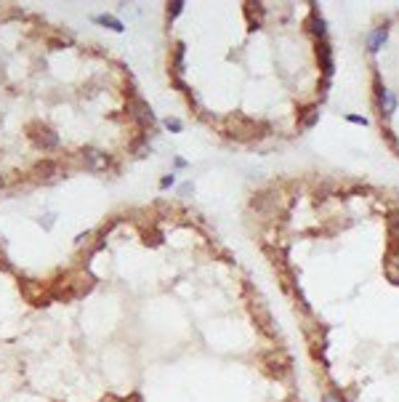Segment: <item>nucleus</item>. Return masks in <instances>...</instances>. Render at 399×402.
<instances>
[{
    "label": "nucleus",
    "instance_id": "3",
    "mask_svg": "<svg viewBox=\"0 0 399 402\" xmlns=\"http://www.w3.org/2000/svg\"><path fill=\"white\" fill-rule=\"evenodd\" d=\"M19 290H21V296L27 298V304H32V306H48L53 301L51 293H48V285L29 280V277H21L19 280Z\"/></svg>",
    "mask_w": 399,
    "mask_h": 402
},
{
    "label": "nucleus",
    "instance_id": "5",
    "mask_svg": "<svg viewBox=\"0 0 399 402\" xmlns=\"http://www.w3.org/2000/svg\"><path fill=\"white\" fill-rule=\"evenodd\" d=\"M80 160H83V168L91 171V173H101V171H106V168L112 165L109 154L101 152V149H94V146H86V149L80 152Z\"/></svg>",
    "mask_w": 399,
    "mask_h": 402
},
{
    "label": "nucleus",
    "instance_id": "4",
    "mask_svg": "<svg viewBox=\"0 0 399 402\" xmlns=\"http://www.w3.org/2000/svg\"><path fill=\"white\" fill-rule=\"evenodd\" d=\"M128 112H130V120L136 123L141 131H152V126H155V112H152V107L147 99H141V96H136V99H128Z\"/></svg>",
    "mask_w": 399,
    "mask_h": 402
},
{
    "label": "nucleus",
    "instance_id": "20",
    "mask_svg": "<svg viewBox=\"0 0 399 402\" xmlns=\"http://www.w3.org/2000/svg\"><path fill=\"white\" fill-rule=\"evenodd\" d=\"M383 138H386V141H389L391 146H394V149H399V141H397V136H394V134H391V131H389V128H383Z\"/></svg>",
    "mask_w": 399,
    "mask_h": 402
},
{
    "label": "nucleus",
    "instance_id": "13",
    "mask_svg": "<svg viewBox=\"0 0 399 402\" xmlns=\"http://www.w3.org/2000/svg\"><path fill=\"white\" fill-rule=\"evenodd\" d=\"M130 149L136 152V157H147V154H152V146H149V134L147 131H141L139 136L130 141Z\"/></svg>",
    "mask_w": 399,
    "mask_h": 402
},
{
    "label": "nucleus",
    "instance_id": "17",
    "mask_svg": "<svg viewBox=\"0 0 399 402\" xmlns=\"http://www.w3.org/2000/svg\"><path fill=\"white\" fill-rule=\"evenodd\" d=\"M163 126L171 131V134H181V128H184V123L179 120V118H165V123Z\"/></svg>",
    "mask_w": 399,
    "mask_h": 402
},
{
    "label": "nucleus",
    "instance_id": "8",
    "mask_svg": "<svg viewBox=\"0 0 399 402\" xmlns=\"http://www.w3.org/2000/svg\"><path fill=\"white\" fill-rule=\"evenodd\" d=\"M187 45L181 40L173 43V51H171V77H181L184 69H187Z\"/></svg>",
    "mask_w": 399,
    "mask_h": 402
},
{
    "label": "nucleus",
    "instance_id": "15",
    "mask_svg": "<svg viewBox=\"0 0 399 402\" xmlns=\"http://www.w3.org/2000/svg\"><path fill=\"white\" fill-rule=\"evenodd\" d=\"M96 24H104L106 29H112V32H122L125 29V24L117 19V16H112V13H99V16H94Z\"/></svg>",
    "mask_w": 399,
    "mask_h": 402
},
{
    "label": "nucleus",
    "instance_id": "9",
    "mask_svg": "<svg viewBox=\"0 0 399 402\" xmlns=\"http://www.w3.org/2000/svg\"><path fill=\"white\" fill-rule=\"evenodd\" d=\"M317 53H319L322 75H325V86H327V83H330V77H333V69H335V64H333V48H330V43H327V40H319V48H317Z\"/></svg>",
    "mask_w": 399,
    "mask_h": 402
},
{
    "label": "nucleus",
    "instance_id": "23",
    "mask_svg": "<svg viewBox=\"0 0 399 402\" xmlns=\"http://www.w3.org/2000/svg\"><path fill=\"white\" fill-rule=\"evenodd\" d=\"M346 120L354 126H367V118H359V115H346Z\"/></svg>",
    "mask_w": 399,
    "mask_h": 402
},
{
    "label": "nucleus",
    "instance_id": "24",
    "mask_svg": "<svg viewBox=\"0 0 399 402\" xmlns=\"http://www.w3.org/2000/svg\"><path fill=\"white\" fill-rule=\"evenodd\" d=\"M192 189H195V187H192V184H181V195H189Z\"/></svg>",
    "mask_w": 399,
    "mask_h": 402
},
{
    "label": "nucleus",
    "instance_id": "1",
    "mask_svg": "<svg viewBox=\"0 0 399 402\" xmlns=\"http://www.w3.org/2000/svg\"><path fill=\"white\" fill-rule=\"evenodd\" d=\"M272 126L269 123H261L253 118H245V115L234 112L226 118V134L237 138V141H250V138H261V136H269Z\"/></svg>",
    "mask_w": 399,
    "mask_h": 402
},
{
    "label": "nucleus",
    "instance_id": "12",
    "mask_svg": "<svg viewBox=\"0 0 399 402\" xmlns=\"http://www.w3.org/2000/svg\"><path fill=\"white\" fill-rule=\"evenodd\" d=\"M311 5H314V3H311ZM306 24H309V29L319 37V40H327V24H325V19H322V13L317 11V5L311 8V16H309V21H306Z\"/></svg>",
    "mask_w": 399,
    "mask_h": 402
},
{
    "label": "nucleus",
    "instance_id": "6",
    "mask_svg": "<svg viewBox=\"0 0 399 402\" xmlns=\"http://www.w3.org/2000/svg\"><path fill=\"white\" fill-rule=\"evenodd\" d=\"M250 312H253V317H256V325L261 328V333H264V336H277V328H274L272 312L266 309L264 301H253Z\"/></svg>",
    "mask_w": 399,
    "mask_h": 402
},
{
    "label": "nucleus",
    "instance_id": "25",
    "mask_svg": "<svg viewBox=\"0 0 399 402\" xmlns=\"http://www.w3.org/2000/svg\"><path fill=\"white\" fill-rule=\"evenodd\" d=\"M5 189V176H0V192Z\"/></svg>",
    "mask_w": 399,
    "mask_h": 402
},
{
    "label": "nucleus",
    "instance_id": "10",
    "mask_svg": "<svg viewBox=\"0 0 399 402\" xmlns=\"http://www.w3.org/2000/svg\"><path fill=\"white\" fill-rule=\"evenodd\" d=\"M378 110L383 118H391L397 112V96L389 88H381V86H378Z\"/></svg>",
    "mask_w": 399,
    "mask_h": 402
},
{
    "label": "nucleus",
    "instance_id": "7",
    "mask_svg": "<svg viewBox=\"0 0 399 402\" xmlns=\"http://www.w3.org/2000/svg\"><path fill=\"white\" fill-rule=\"evenodd\" d=\"M32 176L37 181H56L59 176H64V171H61V165L56 160H40V163H35Z\"/></svg>",
    "mask_w": 399,
    "mask_h": 402
},
{
    "label": "nucleus",
    "instance_id": "2",
    "mask_svg": "<svg viewBox=\"0 0 399 402\" xmlns=\"http://www.w3.org/2000/svg\"><path fill=\"white\" fill-rule=\"evenodd\" d=\"M27 136H29V141H32L37 149H43V152H53V149H59V144H61V138H59L56 131L48 128V126H43V123H29V126H27Z\"/></svg>",
    "mask_w": 399,
    "mask_h": 402
},
{
    "label": "nucleus",
    "instance_id": "14",
    "mask_svg": "<svg viewBox=\"0 0 399 402\" xmlns=\"http://www.w3.org/2000/svg\"><path fill=\"white\" fill-rule=\"evenodd\" d=\"M317 120H319V107H306V110L298 112V126L301 128L317 126Z\"/></svg>",
    "mask_w": 399,
    "mask_h": 402
},
{
    "label": "nucleus",
    "instance_id": "21",
    "mask_svg": "<svg viewBox=\"0 0 399 402\" xmlns=\"http://www.w3.org/2000/svg\"><path fill=\"white\" fill-rule=\"evenodd\" d=\"M341 400H343L341 392H327L325 397H322V402H341Z\"/></svg>",
    "mask_w": 399,
    "mask_h": 402
},
{
    "label": "nucleus",
    "instance_id": "11",
    "mask_svg": "<svg viewBox=\"0 0 399 402\" xmlns=\"http://www.w3.org/2000/svg\"><path fill=\"white\" fill-rule=\"evenodd\" d=\"M386 37H389V27L383 24V27H375L370 35H367V51L370 53H378L383 48V43H386Z\"/></svg>",
    "mask_w": 399,
    "mask_h": 402
},
{
    "label": "nucleus",
    "instance_id": "22",
    "mask_svg": "<svg viewBox=\"0 0 399 402\" xmlns=\"http://www.w3.org/2000/svg\"><path fill=\"white\" fill-rule=\"evenodd\" d=\"M91 237H94V232H91V229H88V232H83V235H78V237H75V245H83V243H88Z\"/></svg>",
    "mask_w": 399,
    "mask_h": 402
},
{
    "label": "nucleus",
    "instance_id": "18",
    "mask_svg": "<svg viewBox=\"0 0 399 402\" xmlns=\"http://www.w3.org/2000/svg\"><path fill=\"white\" fill-rule=\"evenodd\" d=\"M48 45H51L53 51H59V48H67L70 40H61V37H48Z\"/></svg>",
    "mask_w": 399,
    "mask_h": 402
},
{
    "label": "nucleus",
    "instance_id": "16",
    "mask_svg": "<svg viewBox=\"0 0 399 402\" xmlns=\"http://www.w3.org/2000/svg\"><path fill=\"white\" fill-rule=\"evenodd\" d=\"M184 0H173V3H168V8H165V19H168V24H171V21H176L184 13Z\"/></svg>",
    "mask_w": 399,
    "mask_h": 402
},
{
    "label": "nucleus",
    "instance_id": "19",
    "mask_svg": "<svg viewBox=\"0 0 399 402\" xmlns=\"http://www.w3.org/2000/svg\"><path fill=\"white\" fill-rule=\"evenodd\" d=\"M173 184H176V173H168V176L160 179V189H171Z\"/></svg>",
    "mask_w": 399,
    "mask_h": 402
}]
</instances>
